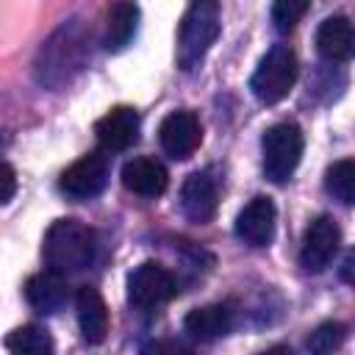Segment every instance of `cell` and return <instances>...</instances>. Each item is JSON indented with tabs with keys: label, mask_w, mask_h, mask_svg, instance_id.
Segmentation results:
<instances>
[{
	"label": "cell",
	"mask_w": 355,
	"mask_h": 355,
	"mask_svg": "<svg viewBox=\"0 0 355 355\" xmlns=\"http://www.w3.org/2000/svg\"><path fill=\"white\" fill-rule=\"evenodd\" d=\"M139 130H141V116L133 105H114L94 122V139L105 153L130 150L139 141Z\"/></svg>",
	"instance_id": "obj_10"
},
{
	"label": "cell",
	"mask_w": 355,
	"mask_h": 355,
	"mask_svg": "<svg viewBox=\"0 0 355 355\" xmlns=\"http://www.w3.org/2000/svg\"><path fill=\"white\" fill-rule=\"evenodd\" d=\"M183 330L194 338V341H216L222 336H227L233 330V311L230 305H202L186 313L183 319Z\"/></svg>",
	"instance_id": "obj_17"
},
{
	"label": "cell",
	"mask_w": 355,
	"mask_h": 355,
	"mask_svg": "<svg viewBox=\"0 0 355 355\" xmlns=\"http://www.w3.org/2000/svg\"><path fill=\"white\" fill-rule=\"evenodd\" d=\"M25 300L39 313H58L69 300L67 277L53 269H42V272L31 275L25 280Z\"/></svg>",
	"instance_id": "obj_14"
},
{
	"label": "cell",
	"mask_w": 355,
	"mask_h": 355,
	"mask_svg": "<svg viewBox=\"0 0 355 355\" xmlns=\"http://www.w3.org/2000/svg\"><path fill=\"white\" fill-rule=\"evenodd\" d=\"M324 191L341 205L355 202V161L352 158H341L324 172Z\"/></svg>",
	"instance_id": "obj_20"
},
{
	"label": "cell",
	"mask_w": 355,
	"mask_h": 355,
	"mask_svg": "<svg viewBox=\"0 0 355 355\" xmlns=\"http://www.w3.org/2000/svg\"><path fill=\"white\" fill-rule=\"evenodd\" d=\"M89 61V33L80 25V19L64 22L47 42H42L33 75L47 89L67 86Z\"/></svg>",
	"instance_id": "obj_1"
},
{
	"label": "cell",
	"mask_w": 355,
	"mask_h": 355,
	"mask_svg": "<svg viewBox=\"0 0 355 355\" xmlns=\"http://www.w3.org/2000/svg\"><path fill=\"white\" fill-rule=\"evenodd\" d=\"M97 252V236L89 225H83L80 219L64 216L55 219L42 241V258L47 263V269L69 277L83 272L86 266H92Z\"/></svg>",
	"instance_id": "obj_2"
},
{
	"label": "cell",
	"mask_w": 355,
	"mask_h": 355,
	"mask_svg": "<svg viewBox=\"0 0 355 355\" xmlns=\"http://www.w3.org/2000/svg\"><path fill=\"white\" fill-rule=\"evenodd\" d=\"M275 225H277V208L272 197L258 194L239 211L233 230L247 247H269L275 239Z\"/></svg>",
	"instance_id": "obj_11"
},
{
	"label": "cell",
	"mask_w": 355,
	"mask_h": 355,
	"mask_svg": "<svg viewBox=\"0 0 355 355\" xmlns=\"http://www.w3.org/2000/svg\"><path fill=\"white\" fill-rule=\"evenodd\" d=\"M78 327L89 344H103L108 336V305L94 286H83L75 294Z\"/></svg>",
	"instance_id": "obj_15"
},
{
	"label": "cell",
	"mask_w": 355,
	"mask_h": 355,
	"mask_svg": "<svg viewBox=\"0 0 355 355\" xmlns=\"http://www.w3.org/2000/svg\"><path fill=\"white\" fill-rule=\"evenodd\" d=\"M175 294H178L175 277L155 261H144L128 275V300L139 311H155L169 300H175Z\"/></svg>",
	"instance_id": "obj_6"
},
{
	"label": "cell",
	"mask_w": 355,
	"mask_h": 355,
	"mask_svg": "<svg viewBox=\"0 0 355 355\" xmlns=\"http://www.w3.org/2000/svg\"><path fill=\"white\" fill-rule=\"evenodd\" d=\"M158 141L169 158H175V161L191 158L202 141V125H200L197 114L186 111V108L166 114L158 125Z\"/></svg>",
	"instance_id": "obj_9"
},
{
	"label": "cell",
	"mask_w": 355,
	"mask_h": 355,
	"mask_svg": "<svg viewBox=\"0 0 355 355\" xmlns=\"http://www.w3.org/2000/svg\"><path fill=\"white\" fill-rule=\"evenodd\" d=\"M222 28V8L216 0H194L191 8L180 19L178 31V67L183 72H194L208 55Z\"/></svg>",
	"instance_id": "obj_3"
},
{
	"label": "cell",
	"mask_w": 355,
	"mask_h": 355,
	"mask_svg": "<svg viewBox=\"0 0 355 355\" xmlns=\"http://www.w3.org/2000/svg\"><path fill=\"white\" fill-rule=\"evenodd\" d=\"M3 344L8 352H31V355H44V352L55 349L53 336L39 324H22V327L11 330Z\"/></svg>",
	"instance_id": "obj_19"
},
{
	"label": "cell",
	"mask_w": 355,
	"mask_h": 355,
	"mask_svg": "<svg viewBox=\"0 0 355 355\" xmlns=\"http://www.w3.org/2000/svg\"><path fill=\"white\" fill-rule=\"evenodd\" d=\"M17 194V172L11 164L0 161V205L8 202Z\"/></svg>",
	"instance_id": "obj_23"
},
{
	"label": "cell",
	"mask_w": 355,
	"mask_h": 355,
	"mask_svg": "<svg viewBox=\"0 0 355 355\" xmlns=\"http://www.w3.org/2000/svg\"><path fill=\"white\" fill-rule=\"evenodd\" d=\"M108 175H111V164H108L105 150L86 153L61 172L58 189L72 200H92L103 194V189L108 186Z\"/></svg>",
	"instance_id": "obj_7"
},
{
	"label": "cell",
	"mask_w": 355,
	"mask_h": 355,
	"mask_svg": "<svg viewBox=\"0 0 355 355\" xmlns=\"http://www.w3.org/2000/svg\"><path fill=\"white\" fill-rule=\"evenodd\" d=\"M119 178H122V186L128 191H133L139 197H150V200L161 197L169 186L166 166L161 161L150 158V155H136V158L125 161Z\"/></svg>",
	"instance_id": "obj_13"
},
{
	"label": "cell",
	"mask_w": 355,
	"mask_h": 355,
	"mask_svg": "<svg viewBox=\"0 0 355 355\" xmlns=\"http://www.w3.org/2000/svg\"><path fill=\"white\" fill-rule=\"evenodd\" d=\"M311 0H272V25L277 33H291L308 14Z\"/></svg>",
	"instance_id": "obj_21"
},
{
	"label": "cell",
	"mask_w": 355,
	"mask_h": 355,
	"mask_svg": "<svg viewBox=\"0 0 355 355\" xmlns=\"http://www.w3.org/2000/svg\"><path fill=\"white\" fill-rule=\"evenodd\" d=\"M219 205V194H216V180L211 178L208 169L202 172H191L183 186H180V211L189 222L194 225H205L214 219Z\"/></svg>",
	"instance_id": "obj_12"
},
{
	"label": "cell",
	"mask_w": 355,
	"mask_h": 355,
	"mask_svg": "<svg viewBox=\"0 0 355 355\" xmlns=\"http://www.w3.org/2000/svg\"><path fill=\"white\" fill-rule=\"evenodd\" d=\"M316 50L330 64H347L352 58V50H355L352 22L344 14L327 17L316 31Z\"/></svg>",
	"instance_id": "obj_16"
},
{
	"label": "cell",
	"mask_w": 355,
	"mask_h": 355,
	"mask_svg": "<svg viewBox=\"0 0 355 355\" xmlns=\"http://www.w3.org/2000/svg\"><path fill=\"white\" fill-rule=\"evenodd\" d=\"M349 269H352V255H347V261H344V266H341V277L349 283Z\"/></svg>",
	"instance_id": "obj_24"
},
{
	"label": "cell",
	"mask_w": 355,
	"mask_h": 355,
	"mask_svg": "<svg viewBox=\"0 0 355 355\" xmlns=\"http://www.w3.org/2000/svg\"><path fill=\"white\" fill-rule=\"evenodd\" d=\"M341 247V227L333 216L327 214H319L308 227H305V236H302V247H300V263L305 272H324L336 252Z\"/></svg>",
	"instance_id": "obj_8"
},
{
	"label": "cell",
	"mask_w": 355,
	"mask_h": 355,
	"mask_svg": "<svg viewBox=\"0 0 355 355\" xmlns=\"http://www.w3.org/2000/svg\"><path fill=\"white\" fill-rule=\"evenodd\" d=\"M139 31V6L133 0H116L105 19V47L111 53L125 50Z\"/></svg>",
	"instance_id": "obj_18"
},
{
	"label": "cell",
	"mask_w": 355,
	"mask_h": 355,
	"mask_svg": "<svg viewBox=\"0 0 355 355\" xmlns=\"http://www.w3.org/2000/svg\"><path fill=\"white\" fill-rule=\"evenodd\" d=\"M263 175L272 183H286L300 166L302 158V130L294 122H275L261 136Z\"/></svg>",
	"instance_id": "obj_5"
},
{
	"label": "cell",
	"mask_w": 355,
	"mask_h": 355,
	"mask_svg": "<svg viewBox=\"0 0 355 355\" xmlns=\"http://www.w3.org/2000/svg\"><path fill=\"white\" fill-rule=\"evenodd\" d=\"M297 75H300V67H297L294 50L288 44H272L250 78V92L263 105H275L283 97H288V92L297 83Z\"/></svg>",
	"instance_id": "obj_4"
},
{
	"label": "cell",
	"mask_w": 355,
	"mask_h": 355,
	"mask_svg": "<svg viewBox=\"0 0 355 355\" xmlns=\"http://www.w3.org/2000/svg\"><path fill=\"white\" fill-rule=\"evenodd\" d=\"M344 338H347V324H341V322H324V324H319L311 336H308V349L311 352H319V355H324V352H333V349H338L341 344H344Z\"/></svg>",
	"instance_id": "obj_22"
}]
</instances>
